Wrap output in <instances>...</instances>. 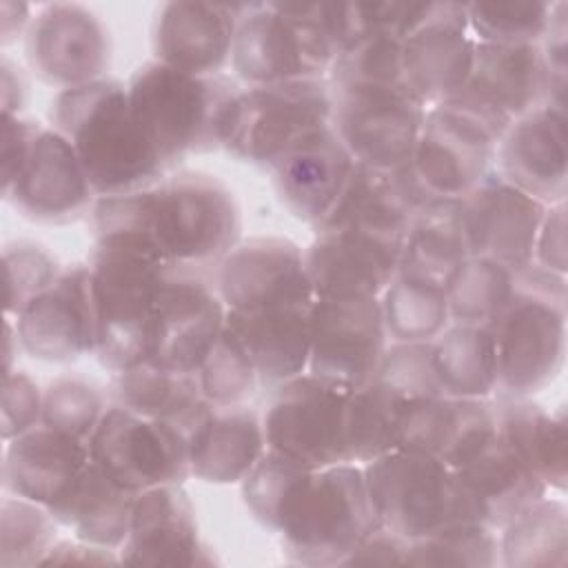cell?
<instances>
[{
    "instance_id": "obj_43",
    "label": "cell",
    "mask_w": 568,
    "mask_h": 568,
    "mask_svg": "<svg viewBox=\"0 0 568 568\" xmlns=\"http://www.w3.org/2000/svg\"><path fill=\"white\" fill-rule=\"evenodd\" d=\"M408 566H499V532L486 524L455 519L426 537L408 541Z\"/></svg>"
},
{
    "instance_id": "obj_58",
    "label": "cell",
    "mask_w": 568,
    "mask_h": 568,
    "mask_svg": "<svg viewBox=\"0 0 568 568\" xmlns=\"http://www.w3.org/2000/svg\"><path fill=\"white\" fill-rule=\"evenodd\" d=\"M0 93H2V113L20 115L27 102V80L22 69L16 67L7 55L0 62Z\"/></svg>"
},
{
    "instance_id": "obj_22",
    "label": "cell",
    "mask_w": 568,
    "mask_h": 568,
    "mask_svg": "<svg viewBox=\"0 0 568 568\" xmlns=\"http://www.w3.org/2000/svg\"><path fill=\"white\" fill-rule=\"evenodd\" d=\"M404 237L371 231H315L304 264L315 297H379L395 280Z\"/></svg>"
},
{
    "instance_id": "obj_38",
    "label": "cell",
    "mask_w": 568,
    "mask_h": 568,
    "mask_svg": "<svg viewBox=\"0 0 568 568\" xmlns=\"http://www.w3.org/2000/svg\"><path fill=\"white\" fill-rule=\"evenodd\" d=\"M433 362L448 397L490 399L497 393V351L486 326L448 324L433 339Z\"/></svg>"
},
{
    "instance_id": "obj_33",
    "label": "cell",
    "mask_w": 568,
    "mask_h": 568,
    "mask_svg": "<svg viewBox=\"0 0 568 568\" xmlns=\"http://www.w3.org/2000/svg\"><path fill=\"white\" fill-rule=\"evenodd\" d=\"M311 308H286L266 313L226 311V331L248 355L260 386L280 384L306 373L311 331Z\"/></svg>"
},
{
    "instance_id": "obj_23",
    "label": "cell",
    "mask_w": 568,
    "mask_h": 568,
    "mask_svg": "<svg viewBox=\"0 0 568 568\" xmlns=\"http://www.w3.org/2000/svg\"><path fill=\"white\" fill-rule=\"evenodd\" d=\"M566 109L541 104L506 129L495 149V171L544 206L568 195Z\"/></svg>"
},
{
    "instance_id": "obj_47",
    "label": "cell",
    "mask_w": 568,
    "mask_h": 568,
    "mask_svg": "<svg viewBox=\"0 0 568 568\" xmlns=\"http://www.w3.org/2000/svg\"><path fill=\"white\" fill-rule=\"evenodd\" d=\"M195 377L202 397L213 406H240L251 399L260 386L248 355L226 328Z\"/></svg>"
},
{
    "instance_id": "obj_2",
    "label": "cell",
    "mask_w": 568,
    "mask_h": 568,
    "mask_svg": "<svg viewBox=\"0 0 568 568\" xmlns=\"http://www.w3.org/2000/svg\"><path fill=\"white\" fill-rule=\"evenodd\" d=\"M49 118L75 149L98 197L146 189L171 173L115 78L58 91Z\"/></svg>"
},
{
    "instance_id": "obj_25",
    "label": "cell",
    "mask_w": 568,
    "mask_h": 568,
    "mask_svg": "<svg viewBox=\"0 0 568 568\" xmlns=\"http://www.w3.org/2000/svg\"><path fill=\"white\" fill-rule=\"evenodd\" d=\"M244 4L173 0L153 22L155 60L195 75H215L231 62Z\"/></svg>"
},
{
    "instance_id": "obj_6",
    "label": "cell",
    "mask_w": 568,
    "mask_h": 568,
    "mask_svg": "<svg viewBox=\"0 0 568 568\" xmlns=\"http://www.w3.org/2000/svg\"><path fill=\"white\" fill-rule=\"evenodd\" d=\"M513 120L464 87L430 106L410 169L433 197L459 200L495 166V149Z\"/></svg>"
},
{
    "instance_id": "obj_34",
    "label": "cell",
    "mask_w": 568,
    "mask_h": 568,
    "mask_svg": "<svg viewBox=\"0 0 568 568\" xmlns=\"http://www.w3.org/2000/svg\"><path fill=\"white\" fill-rule=\"evenodd\" d=\"M111 397L113 404L171 424L186 439V446L213 408L202 397L195 375L169 371L149 359L113 373Z\"/></svg>"
},
{
    "instance_id": "obj_53",
    "label": "cell",
    "mask_w": 568,
    "mask_h": 568,
    "mask_svg": "<svg viewBox=\"0 0 568 568\" xmlns=\"http://www.w3.org/2000/svg\"><path fill=\"white\" fill-rule=\"evenodd\" d=\"M532 264L544 271L566 275V271H568L566 202L546 206L539 231H537V240H535Z\"/></svg>"
},
{
    "instance_id": "obj_59",
    "label": "cell",
    "mask_w": 568,
    "mask_h": 568,
    "mask_svg": "<svg viewBox=\"0 0 568 568\" xmlns=\"http://www.w3.org/2000/svg\"><path fill=\"white\" fill-rule=\"evenodd\" d=\"M18 351H22V348H20L16 322L9 315H4V375L16 368L13 357L18 355Z\"/></svg>"
},
{
    "instance_id": "obj_20",
    "label": "cell",
    "mask_w": 568,
    "mask_h": 568,
    "mask_svg": "<svg viewBox=\"0 0 568 568\" xmlns=\"http://www.w3.org/2000/svg\"><path fill=\"white\" fill-rule=\"evenodd\" d=\"M546 206L506 182L495 169L464 197L459 217L468 255L488 257L510 271L532 264Z\"/></svg>"
},
{
    "instance_id": "obj_13",
    "label": "cell",
    "mask_w": 568,
    "mask_h": 568,
    "mask_svg": "<svg viewBox=\"0 0 568 568\" xmlns=\"http://www.w3.org/2000/svg\"><path fill=\"white\" fill-rule=\"evenodd\" d=\"M91 462L115 484L144 493L191 477L186 439L171 424L111 404L89 437Z\"/></svg>"
},
{
    "instance_id": "obj_31",
    "label": "cell",
    "mask_w": 568,
    "mask_h": 568,
    "mask_svg": "<svg viewBox=\"0 0 568 568\" xmlns=\"http://www.w3.org/2000/svg\"><path fill=\"white\" fill-rule=\"evenodd\" d=\"M495 406L497 439L557 495L568 486V433L564 408L548 410L532 397L501 395Z\"/></svg>"
},
{
    "instance_id": "obj_54",
    "label": "cell",
    "mask_w": 568,
    "mask_h": 568,
    "mask_svg": "<svg viewBox=\"0 0 568 568\" xmlns=\"http://www.w3.org/2000/svg\"><path fill=\"white\" fill-rule=\"evenodd\" d=\"M408 541L384 526H375L342 561V566H406Z\"/></svg>"
},
{
    "instance_id": "obj_16",
    "label": "cell",
    "mask_w": 568,
    "mask_h": 568,
    "mask_svg": "<svg viewBox=\"0 0 568 568\" xmlns=\"http://www.w3.org/2000/svg\"><path fill=\"white\" fill-rule=\"evenodd\" d=\"M29 69L60 91L106 78L111 36L102 18L78 2L42 4L24 36Z\"/></svg>"
},
{
    "instance_id": "obj_8",
    "label": "cell",
    "mask_w": 568,
    "mask_h": 568,
    "mask_svg": "<svg viewBox=\"0 0 568 568\" xmlns=\"http://www.w3.org/2000/svg\"><path fill=\"white\" fill-rule=\"evenodd\" d=\"M89 268L100 328L95 355L118 373L146 359L153 304L171 268L138 246L111 240H95Z\"/></svg>"
},
{
    "instance_id": "obj_36",
    "label": "cell",
    "mask_w": 568,
    "mask_h": 568,
    "mask_svg": "<svg viewBox=\"0 0 568 568\" xmlns=\"http://www.w3.org/2000/svg\"><path fill=\"white\" fill-rule=\"evenodd\" d=\"M470 257L462 231L459 200H433L408 226L397 275L446 293L453 275Z\"/></svg>"
},
{
    "instance_id": "obj_50",
    "label": "cell",
    "mask_w": 568,
    "mask_h": 568,
    "mask_svg": "<svg viewBox=\"0 0 568 568\" xmlns=\"http://www.w3.org/2000/svg\"><path fill=\"white\" fill-rule=\"evenodd\" d=\"M106 408L104 393L91 382L58 377L44 388L42 424L89 442Z\"/></svg>"
},
{
    "instance_id": "obj_42",
    "label": "cell",
    "mask_w": 568,
    "mask_h": 568,
    "mask_svg": "<svg viewBox=\"0 0 568 568\" xmlns=\"http://www.w3.org/2000/svg\"><path fill=\"white\" fill-rule=\"evenodd\" d=\"M379 306L390 342H433L450 324L446 293L402 275L379 295Z\"/></svg>"
},
{
    "instance_id": "obj_27",
    "label": "cell",
    "mask_w": 568,
    "mask_h": 568,
    "mask_svg": "<svg viewBox=\"0 0 568 568\" xmlns=\"http://www.w3.org/2000/svg\"><path fill=\"white\" fill-rule=\"evenodd\" d=\"M433 197L410 164L402 169H373L355 164L339 200L315 231L355 229L404 237L415 217Z\"/></svg>"
},
{
    "instance_id": "obj_11",
    "label": "cell",
    "mask_w": 568,
    "mask_h": 568,
    "mask_svg": "<svg viewBox=\"0 0 568 568\" xmlns=\"http://www.w3.org/2000/svg\"><path fill=\"white\" fill-rule=\"evenodd\" d=\"M362 468L377 524L406 541L457 519L455 473L437 457L393 448Z\"/></svg>"
},
{
    "instance_id": "obj_14",
    "label": "cell",
    "mask_w": 568,
    "mask_h": 568,
    "mask_svg": "<svg viewBox=\"0 0 568 568\" xmlns=\"http://www.w3.org/2000/svg\"><path fill=\"white\" fill-rule=\"evenodd\" d=\"M215 291L231 313L311 308L304 248L280 235L240 240L220 262Z\"/></svg>"
},
{
    "instance_id": "obj_45",
    "label": "cell",
    "mask_w": 568,
    "mask_h": 568,
    "mask_svg": "<svg viewBox=\"0 0 568 568\" xmlns=\"http://www.w3.org/2000/svg\"><path fill=\"white\" fill-rule=\"evenodd\" d=\"M555 2H466L468 31L477 42L539 44Z\"/></svg>"
},
{
    "instance_id": "obj_29",
    "label": "cell",
    "mask_w": 568,
    "mask_h": 568,
    "mask_svg": "<svg viewBox=\"0 0 568 568\" xmlns=\"http://www.w3.org/2000/svg\"><path fill=\"white\" fill-rule=\"evenodd\" d=\"M495 437L493 399L437 395L404 404L397 448L426 453L450 468H459Z\"/></svg>"
},
{
    "instance_id": "obj_21",
    "label": "cell",
    "mask_w": 568,
    "mask_h": 568,
    "mask_svg": "<svg viewBox=\"0 0 568 568\" xmlns=\"http://www.w3.org/2000/svg\"><path fill=\"white\" fill-rule=\"evenodd\" d=\"M475 44L466 2H433L428 20L402 42L406 89L426 109L453 98L470 80Z\"/></svg>"
},
{
    "instance_id": "obj_39",
    "label": "cell",
    "mask_w": 568,
    "mask_h": 568,
    "mask_svg": "<svg viewBox=\"0 0 568 568\" xmlns=\"http://www.w3.org/2000/svg\"><path fill=\"white\" fill-rule=\"evenodd\" d=\"M499 532L506 568H561L568 564V506L550 493L519 510Z\"/></svg>"
},
{
    "instance_id": "obj_1",
    "label": "cell",
    "mask_w": 568,
    "mask_h": 568,
    "mask_svg": "<svg viewBox=\"0 0 568 568\" xmlns=\"http://www.w3.org/2000/svg\"><path fill=\"white\" fill-rule=\"evenodd\" d=\"M95 240L138 246L169 268L220 262L242 240L235 193L204 171H175L146 189L98 197Z\"/></svg>"
},
{
    "instance_id": "obj_49",
    "label": "cell",
    "mask_w": 568,
    "mask_h": 568,
    "mask_svg": "<svg viewBox=\"0 0 568 568\" xmlns=\"http://www.w3.org/2000/svg\"><path fill=\"white\" fill-rule=\"evenodd\" d=\"M373 379L404 402L444 395L433 362V342H388Z\"/></svg>"
},
{
    "instance_id": "obj_57",
    "label": "cell",
    "mask_w": 568,
    "mask_h": 568,
    "mask_svg": "<svg viewBox=\"0 0 568 568\" xmlns=\"http://www.w3.org/2000/svg\"><path fill=\"white\" fill-rule=\"evenodd\" d=\"M31 20H33V13H31L29 2L2 0L0 2V42H2V47L24 40Z\"/></svg>"
},
{
    "instance_id": "obj_52",
    "label": "cell",
    "mask_w": 568,
    "mask_h": 568,
    "mask_svg": "<svg viewBox=\"0 0 568 568\" xmlns=\"http://www.w3.org/2000/svg\"><path fill=\"white\" fill-rule=\"evenodd\" d=\"M568 4L555 2L550 24L539 42V51L548 73V104L566 109V82H568Z\"/></svg>"
},
{
    "instance_id": "obj_56",
    "label": "cell",
    "mask_w": 568,
    "mask_h": 568,
    "mask_svg": "<svg viewBox=\"0 0 568 568\" xmlns=\"http://www.w3.org/2000/svg\"><path fill=\"white\" fill-rule=\"evenodd\" d=\"M120 555L113 548L89 544L84 539H58L42 557L40 566H120Z\"/></svg>"
},
{
    "instance_id": "obj_51",
    "label": "cell",
    "mask_w": 568,
    "mask_h": 568,
    "mask_svg": "<svg viewBox=\"0 0 568 568\" xmlns=\"http://www.w3.org/2000/svg\"><path fill=\"white\" fill-rule=\"evenodd\" d=\"M44 390L38 382L20 368L4 375L2 386V410H0V435L9 442L42 422Z\"/></svg>"
},
{
    "instance_id": "obj_5",
    "label": "cell",
    "mask_w": 568,
    "mask_h": 568,
    "mask_svg": "<svg viewBox=\"0 0 568 568\" xmlns=\"http://www.w3.org/2000/svg\"><path fill=\"white\" fill-rule=\"evenodd\" d=\"M375 526L364 468L346 462L306 470L282 506L273 532L293 564L342 566Z\"/></svg>"
},
{
    "instance_id": "obj_17",
    "label": "cell",
    "mask_w": 568,
    "mask_h": 568,
    "mask_svg": "<svg viewBox=\"0 0 568 568\" xmlns=\"http://www.w3.org/2000/svg\"><path fill=\"white\" fill-rule=\"evenodd\" d=\"M306 371L344 384L371 382L388 346L379 297H315Z\"/></svg>"
},
{
    "instance_id": "obj_19",
    "label": "cell",
    "mask_w": 568,
    "mask_h": 568,
    "mask_svg": "<svg viewBox=\"0 0 568 568\" xmlns=\"http://www.w3.org/2000/svg\"><path fill=\"white\" fill-rule=\"evenodd\" d=\"M2 197L38 224L75 222L98 200L75 149L53 126L38 131L22 166L2 184Z\"/></svg>"
},
{
    "instance_id": "obj_3",
    "label": "cell",
    "mask_w": 568,
    "mask_h": 568,
    "mask_svg": "<svg viewBox=\"0 0 568 568\" xmlns=\"http://www.w3.org/2000/svg\"><path fill=\"white\" fill-rule=\"evenodd\" d=\"M126 91L135 120L173 171L186 155L224 146L242 87L224 73L195 75L149 60L131 73Z\"/></svg>"
},
{
    "instance_id": "obj_41",
    "label": "cell",
    "mask_w": 568,
    "mask_h": 568,
    "mask_svg": "<svg viewBox=\"0 0 568 568\" xmlns=\"http://www.w3.org/2000/svg\"><path fill=\"white\" fill-rule=\"evenodd\" d=\"M515 271L488 260L466 257L446 288L450 324L488 326L513 295Z\"/></svg>"
},
{
    "instance_id": "obj_15",
    "label": "cell",
    "mask_w": 568,
    "mask_h": 568,
    "mask_svg": "<svg viewBox=\"0 0 568 568\" xmlns=\"http://www.w3.org/2000/svg\"><path fill=\"white\" fill-rule=\"evenodd\" d=\"M226 328V306L215 286L189 268H171L158 291L146 359L178 373L195 375Z\"/></svg>"
},
{
    "instance_id": "obj_7",
    "label": "cell",
    "mask_w": 568,
    "mask_h": 568,
    "mask_svg": "<svg viewBox=\"0 0 568 568\" xmlns=\"http://www.w3.org/2000/svg\"><path fill=\"white\" fill-rule=\"evenodd\" d=\"M335 58L320 2L244 4L231 67L246 87L326 78Z\"/></svg>"
},
{
    "instance_id": "obj_10",
    "label": "cell",
    "mask_w": 568,
    "mask_h": 568,
    "mask_svg": "<svg viewBox=\"0 0 568 568\" xmlns=\"http://www.w3.org/2000/svg\"><path fill=\"white\" fill-rule=\"evenodd\" d=\"M262 417L266 448L304 468L346 464V410L351 386L302 373L273 388Z\"/></svg>"
},
{
    "instance_id": "obj_30",
    "label": "cell",
    "mask_w": 568,
    "mask_h": 568,
    "mask_svg": "<svg viewBox=\"0 0 568 568\" xmlns=\"http://www.w3.org/2000/svg\"><path fill=\"white\" fill-rule=\"evenodd\" d=\"M455 473L457 519L504 528L519 510L550 490L497 437Z\"/></svg>"
},
{
    "instance_id": "obj_40",
    "label": "cell",
    "mask_w": 568,
    "mask_h": 568,
    "mask_svg": "<svg viewBox=\"0 0 568 568\" xmlns=\"http://www.w3.org/2000/svg\"><path fill=\"white\" fill-rule=\"evenodd\" d=\"M404 404L406 402L402 397L375 379L351 390L346 410V448L353 464L364 466L397 448Z\"/></svg>"
},
{
    "instance_id": "obj_18",
    "label": "cell",
    "mask_w": 568,
    "mask_h": 568,
    "mask_svg": "<svg viewBox=\"0 0 568 568\" xmlns=\"http://www.w3.org/2000/svg\"><path fill=\"white\" fill-rule=\"evenodd\" d=\"M20 348L40 362L67 364L98 351L100 328L89 264L60 271L55 282L16 315Z\"/></svg>"
},
{
    "instance_id": "obj_44",
    "label": "cell",
    "mask_w": 568,
    "mask_h": 568,
    "mask_svg": "<svg viewBox=\"0 0 568 568\" xmlns=\"http://www.w3.org/2000/svg\"><path fill=\"white\" fill-rule=\"evenodd\" d=\"M58 526L49 508L4 493L0 501V566H40L42 557L60 539Z\"/></svg>"
},
{
    "instance_id": "obj_32",
    "label": "cell",
    "mask_w": 568,
    "mask_h": 568,
    "mask_svg": "<svg viewBox=\"0 0 568 568\" xmlns=\"http://www.w3.org/2000/svg\"><path fill=\"white\" fill-rule=\"evenodd\" d=\"M266 453L264 424L244 404L213 406L189 444L191 477L206 484H242Z\"/></svg>"
},
{
    "instance_id": "obj_24",
    "label": "cell",
    "mask_w": 568,
    "mask_h": 568,
    "mask_svg": "<svg viewBox=\"0 0 568 568\" xmlns=\"http://www.w3.org/2000/svg\"><path fill=\"white\" fill-rule=\"evenodd\" d=\"M126 566H213V550L200 539L195 506L182 484L138 495L126 541L118 550Z\"/></svg>"
},
{
    "instance_id": "obj_37",
    "label": "cell",
    "mask_w": 568,
    "mask_h": 568,
    "mask_svg": "<svg viewBox=\"0 0 568 568\" xmlns=\"http://www.w3.org/2000/svg\"><path fill=\"white\" fill-rule=\"evenodd\" d=\"M135 499L138 493L122 488L91 462L73 493L53 506L51 515L60 526L71 528L73 537L120 550L131 530Z\"/></svg>"
},
{
    "instance_id": "obj_12",
    "label": "cell",
    "mask_w": 568,
    "mask_h": 568,
    "mask_svg": "<svg viewBox=\"0 0 568 568\" xmlns=\"http://www.w3.org/2000/svg\"><path fill=\"white\" fill-rule=\"evenodd\" d=\"M331 126L355 162L373 169L410 164L428 109L406 87H331Z\"/></svg>"
},
{
    "instance_id": "obj_28",
    "label": "cell",
    "mask_w": 568,
    "mask_h": 568,
    "mask_svg": "<svg viewBox=\"0 0 568 568\" xmlns=\"http://www.w3.org/2000/svg\"><path fill=\"white\" fill-rule=\"evenodd\" d=\"M355 158L331 124L304 135L273 166V184L286 211L313 229L339 200Z\"/></svg>"
},
{
    "instance_id": "obj_35",
    "label": "cell",
    "mask_w": 568,
    "mask_h": 568,
    "mask_svg": "<svg viewBox=\"0 0 568 568\" xmlns=\"http://www.w3.org/2000/svg\"><path fill=\"white\" fill-rule=\"evenodd\" d=\"M466 87L510 120L548 104L550 87L539 44L477 42L473 73Z\"/></svg>"
},
{
    "instance_id": "obj_48",
    "label": "cell",
    "mask_w": 568,
    "mask_h": 568,
    "mask_svg": "<svg viewBox=\"0 0 568 568\" xmlns=\"http://www.w3.org/2000/svg\"><path fill=\"white\" fill-rule=\"evenodd\" d=\"M4 315H18L60 275L58 260L38 242L16 240L2 248Z\"/></svg>"
},
{
    "instance_id": "obj_55",
    "label": "cell",
    "mask_w": 568,
    "mask_h": 568,
    "mask_svg": "<svg viewBox=\"0 0 568 568\" xmlns=\"http://www.w3.org/2000/svg\"><path fill=\"white\" fill-rule=\"evenodd\" d=\"M40 129L42 124L36 120L16 113H2V184H7L18 173Z\"/></svg>"
},
{
    "instance_id": "obj_4",
    "label": "cell",
    "mask_w": 568,
    "mask_h": 568,
    "mask_svg": "<svg viewBox=\"0 0 568 568\" xmlns=\"http://www.w3.org/2000/svg\"><path fill=\"white\" fill-rule=\"evenodd\" d=\"M566 275L528 264L515 271L513 295L486 326L497 351V393L532 397L566 362Z\"/></svg>"
},
{
    "instance_id": "obj_46",
    "label": "cell",
    "mask_w": 568,
    "mask_h": 568,
    "mask_svg": "<svg viewBox=\"0 0 568 568\" xmlns=\"http://www.w3.org/2000/svg\"><path fill=\"white\" fill-rule=\"evenodd\" d=\"M326 80L331 87H406L402 73V40L384 31L366 33L335 58Z\"/></svg>"
},
{
    "instance_id": "obj_26",
    "label": "cell",
    "mask_w": 568,
    "mask_h": 568,
    "mask_svg": "<svg viewBox=\"0 0 568 568\" xmlns=\"http://www.w3.org/2000/svg\"><path fill=\"white\" fill-rule=\"evenodd\" d=\"M89 464L87 439L40 422L4 442L2 490L51 510L73 493Z\"/></svg>"
},
{
    "instance_id": "obj_9",
    "label": "cell",
    "mask_w": 568,
    "mask_h": 568,
    "mask_svg": "<svg viewBox=\"0 0 568 568\" xmlns=\"http://www.w3.org/2000/svg\"><path fill=\"white\" fill-rule=\"evenodd\" d=\"M331 106L326 78L244 87L222 149L240 162L271 169L304 135L331 124Z\"/></svg>"
}]
</instances>
